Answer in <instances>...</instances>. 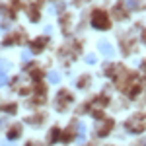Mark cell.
<instances>
[{
  "label": "cell",
  "instance_id": "6da1fadb",
  "mask_svg": "<svg viewBox=\"0 0 146 146\" xmlns=\"http://www.w3.org/2000/svg\"><path fill=\"white\" fill-rule=\"evenodd\" d=\"M92 25H94L96 29H109V20H107L105 12H101V10L94 12V14H92Z\"/></svg>",
  "mask_w": 146,
  "mask_h": 146
},
{
  "label": "cell",
  "instance_id": "7a4b0ae2",
  "mask_svg": "<svg viewBox=\"0 0 146 146\" xmlns=\"http://www.w3.org/2000/svg\"><path fill=\"white\" fill-rule=\"evenodd\" d=\"M127 129H129L131 133H140V131H142V117L136 115L133 119H129V121H127Z\"/></svg>",
  "mask_w": 146,
  "mask_h": 146
},
{
  "label": "cell",
  "instance_id": "3957f363",
  "mask_svg": "<svg viewBox=\"0 0 146 146\" xmlns=\"http://www.w3.org/2000/svg\"><path fill=\"white\" fill-rule=\"evenodd\" d=\"M98 49H100V53L101 55H105V56H113V47L107 43V41H100V45H98Z\"/></svg>",
  "mask_w": 146,
  "mask_h": 146
},
{
  "label": "cell",
  "instance_id": "277c9868",
  "mask_svg": "<svg viewBox=\"0 0 146 146\" xmlns=\"http://www.w3.org/2000/svg\"><path fill=\"white\" fill-rule=\"evenodd\" d=\"M113 127V121H105V125L101 127V129H98V136H105L109 135V129Z\"/></svg>",
  "mask_w": 146,
  "mask_h": 146
},
{
  "label": "cell",
  "instance_id": "5b68a950",
  "mask_svg": "<svg viewBox=\"0 0 146 146\" xmlns=\"http://www.w3.org/2000/svg\"><path fill=\"white\" fill-rule=\"evenodd\" d=\"M58 80H60V74H58V72H51V74H49V82H51V84H56Z\"/></svg>",
  "mask_w": 146,
  "mask_h": 146
},
{
  "label": "cell",
  "instance_id": "8992f818",
  "mask_svg": "<svg viewBox=\"0 0 146 146\" xmlns=\"http://www.w3.org/2000/svg\"><path fill=\"white\" fill-rule=\"evenodd\" d=\"M78 136H80V140L86 136V125H82V123L78 125Z\"/></svg>",
  "mask_w": 146,
  "mask_h": 146
},
{
  "label": "cell",
  "instance_id": "52a82bcc",
  "mask_svg": "<svg viewBox=\"0 0 146 146\" xmlns=\"http://www.w3.org/2000/svg\"><path fill=\"white\" fill-rule=\"evenodd\" d=\"M29 18H31L33 22H37V20H39V12L35 10V8H31V10H29Z\"/></svg>",
  "mask_w": 146,
  "mask_h": 146
},
{
  "label": "cell",
  "instance_id": "ba28073f",
  "mask_svg": "<svg viewBox=\"0 0 146 146\" xmlns=\"http://www.w3.org/2000/svg\"><path fill=\"white\" fill-rule=\"evenodd\" d=\"M43 45H45V39H41L39 43L35 41V43H33V51H41V49H43Z\"/></svg>",
  "mask_w": 146,
  "mask_h": 146
},
{
  "label": "cell",
  "instance_id": "9c48e42d",
  "mask_svg": "<svg viewBox=\"0 0 146 146\" xmlns=\"http://www.w3.org/2000/svg\"><path fill=\"white\" fill-rule=\"evenodd\" d=\"M56 138H58V129H53V133L49 135V140L53 142V140H56Z\"/></svg>",
  "mask_w": 146,
  "mask_h": 146
},
{
  "label": "cell",
  "instance_id": "30bf717a",
  "mask_svg": "<svg viewBox=\"0 0 146 146\" xmlns=\"http://www.w3.org/2000/svg\"><path fill=\"white\" fill-rule=\"evenodd\" d=\"M18 131H20V127H14V129H12V133L8 136H10V138H18V135H20Z\"/></svg>",
  "mask_w": 146,
  "mask_h": 146
},
{
  "label": "cell",
  "instance_id": "8fae6325",
  "mask_svg": "<svg viewBox=\"0 0 146 146\" xmlns=\"http://www.w3.org/2000/svg\"><path fill=\"white\" fill-rule=\"evenodd\" d=\"M86 62H88V64H94V62H96V56H94V55H88V56H86Z\"/></svg>",
  "mask_w": 146,
  "mask_h": 146
},
{
  "label": "cell",
  "instance_id": "7c38bea8",
  "mask_svg": "<svg viewBox=\"0 0 146 146\" xmlns=\"http://www.w3.org/2000/svg\"><path fill=\"white\" fill-rule=\"evenodd\" d=\"M6 84V74H0V86H4Z\"/></svg>",
  "mask_w": 146,
  "mask_h": 146
},
{
  "label": "cell",
  "instance_id": "4fadbf2b",
  "mask_svg": "<svg viewBox=\"0 0 146 146\" xmlns=\"http://www.w3.org/2000/svg\"><path fill=\"white\" fill-rule=\"evenodd\" d=\"M138 146H146V138H144V140H140V142H138Z\"/></svg>",
  "mask_w": 146,
  "mask_h": 146
},
{
  "label": "cell",
  "instance_id": "5bb4252c",
  "mask_svg": "<svg viewBox=\"0 0 146 146\" xmlns=\"http://www.w3.org/2000/svg\"><path fill=\"white\" fill-rule=\"evenodd\" d=\"M142 66H144V70H146V62H144V64H142Z\"/></svg>",
  "mask_w": 146,
  "mask_h": 146
}]
</instances>
